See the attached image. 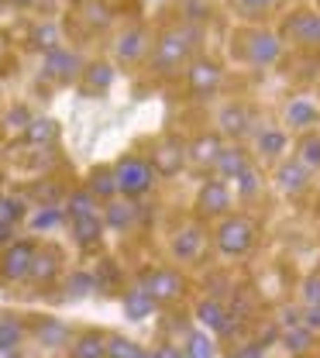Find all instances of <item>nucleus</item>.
Instances as JSON below:
<instances>
[{"label":"nucleus","mask_w":320,"mask_h":358,"mask_svg":"<svg viewBox=\"0 0 320 358\" xmlns=\"http://www.w3.org/2000/svg\"><path fill=\"white\" fill-rule=\"evenodd\" d=\"M193 31H183V28H176V31H166L159 45H155V59H152V66H155V73H162V76H173L176 69H183L186 55H189V48H193Z\"/></svg>","instance_id":"nucleus-1"},{"label":"nucleus","mask_w":320,"mask_h":358,"mask_svg":"<svg viewBox=\"0 0 320 358\" xmlns=\"http://www.w3.org/2000/svg\"><path fill=\"white\" fill-rule=\"evenodd\" d=\"M255 241V224L245 217H231L217 227V245L224 255H245Z\"/></svg>","instance_id":"nucleus-2"},{"label":"nucleus","mask_w":320,"mask_h":358,"mask_svg":"<svg viewBox=\"0 0 320 358\" xmlns=\"http://www.w3.org/2000/svg\"><path fill=\"white\" fill-rule=\"evenodd\" d=\"M114 182H117L121 193L141 196V193L152 186V166H145L141 159H124V162L114 169Z\"/></svg>","instance_id":"nucleus-3"},{"label":"nucleus","mask_w":320,"mask_h":358,"mask_svg":"<svg viewBox=\"0 0 320 358\" xmlns=\"http://www.w3.org/2000/svg\"><path fill=\"white\" fill-rule=\"evenodd\" d=\"M141 289H145L155 303H169V300H176V296L183 293V279H180V272H173V268H155V272L145 275Z\"/></svg>","instance_id":"nucleus-4"},{"label":"nucleus","mask_w":320,"mask_h":358,"mask_svg":"<svg viewBox=\"0 0 320 358\" xmlns=\"http://www.w3.org/2000/svg\"><path fill=\"white\" fill-rule=\"evenodd\" d=\"M286 35L300 45H320V14L300 10L286 21Z\"/></svg>","instance_id":"nucleus-5"},{"label":"nucleus","mask_w":320,"mask_h":358,"mask_svg":"<svg viewBox=\"0 0 320 358\" xmlns=\"http://www.w3.org/2000/svg\"><path fill=\"white\" fill-rule=\"evenodd\" d=\"M279 55H282V45H279V38L269 35V31H255V35L248 38V62H252V66H272Z\"/></svg>","instance_id":"nucleus-6"},{"label":"nucleus","mask_w":320,"mask_h":358,"mask_svg":"<svg viewBox=\"0 0 320 358\" xmlns=\"http://www.w3.org/2000/svg\"><path fill=\"white\" fill-rule=\"evenodd\" d=\"M217 87H221V69H217V62L200 59V62L189 66V90H193L196 96H210Z\"/></svg>","instance_id":"nucleus-7"},{"label":"nucleus","mask_w":320,"mask_h":358,"mask_svg":"<svg viewBox=\"0 0 320 358\" xmlns=\"http://www.w3.org/2000/svg\"><path fill=\"white\" fill-rule=\"evenodd\" d=\"M31 259H35V248L28 245V241H17V245H10L7 248V255H3V275L7 279H28V268H31Z\"/></svg>","instance_id":"nucleus-8"},{"label":"nucleus","mask_w":320,"mask_h":358,"mask_svg":"<svg viewBox=\"0 0 320 358\" xmlns=\"http://www.w3.org/2000/svg\"><path fill=\"white\" fill-rule=\"evenodd\" d=\"M231 207V193L221 179H210L203 189H200V210L203 214H224Z\"/></svg>","instance_id":"nucleus-9"},{"label":"nucleus","mask_w":320,"mask_h":358,"mask_svg":"<svg viewBox=\"0 0 320 358\" xmlns=\"http://www.w3.org/2000/svg\"><path fill=\"white\" fill-rule=\"evenodd\" d=\"M80 69V59L73 55V52H66V48H48L45 55V73H52V76H59V80H73V73Z\"/></svg>","instance_id":"nucleus-10"},{"label":"nucleus","mask_w":320,"mask_h":358,"mask_svg":"<svg viewBox=\"0 0 320 358\" xmlns=\"http://www.w3.org/2000/svg\"><path fill=\"white\" fill-rule=\"evenodd\" d=\"M214 166H217V173L224 179H238L248 169V155H245L241 148H221L217 159H214Z\"/></svg>","instance_id":"nucleus-11"},{"label":"nucleus","mask_w":320,"mask_h":358,"mask_svg":"<svg viewBox=\"0 0 320 358\" xmlns=\"http://www.w3.org/2000/svg\"><path fill=\"white\" fill-rule=\"evenodd\" d=\"M196 317H200L210 331H221V334H224V331H231V317L224 313V307H221L217 300H203V303L196 307Z\"/></svg>","instance_id":"nucleus-12"},{"label":"nucleus","mask_w":320,"mask_h":358,"mask_svg":"<svg viewBox=\"0 0 320 358\" xmlns=\"http://www.w3.org/2000/svg\"><path fill=\"white\" fill-rule=\"evenodd\" d=\"M145 31L141 28H131V31H124L121 38H117V59L121 62H135L141 59V52H145Z\"/></svg>","instance_id":"nucleus-13"},{"label":"nucleus","mask_w":320,"mask_h":358,"mask_svg":"<svg viewBox=\"0 0 320 358\" xmlns=\"http://www.w3.org/2000/svg\"><path fill=\"white\" fill-rule=\"evenodd\" d=\"M317 107L310 103V100H293L289 107H286V121L293 124V128H314L317 124Z\"/></svg>","instance_id":"nucleus-14"},{"label":"nucleus","mask_w":320,"mask_h":358,"mask_svg":"<svg viewBox=\"0 0 320 358\" xmlns=\"http://www.w3.org/2000/svg\"><path fill=\"white\" fill-rule=\"evenodd\" d=\"M183 159H186L183 148L169 141V145H162V148L155 152V173H162V176H173V173L183 166Z\"/></svg>","instance_id":"nucleus-15"},{"label":"nucleus","mask_w":320,"mask_h":358,"mask_svg":"<svg viewBox=\"0 0 320 358\" xmlns=\"http://www.w3.org/2000/svg\"><path fill=\"white\" fill-rule=\"evenodd\" d=\"M55 272H59V255H55V252H42V255L35 252L28 275H31L35 282H52V279H55Z\"/></svg>","instance_id":"nucleus-16"},{"label":"nucleus","mask_w":320,"mask_h":358,"mask_svg":"<svg viewBox=\"0 0 320 358\" xmlns=\"http://www.w3.org/2000/svg\"><path fill=\"white\" fill-rule=\"evenodd\" d=\"M152 310H155V300H152V296H148L141 286H138V289H131V293L124 296V313H128L131 320H145Z\"/></svg>","instance_id":"nucleus-17"},{"label":"nucleus","mask_w":320,"mask_h":358,"mask_svg":"<svg viewBox=\"0 0 320 358\" xmlns=\"http://www.w3.org/2000/svg\"><path fill=\"white\" fill-rule=\"evenodd\" d=\"M200 248H203V234H200L196 227H186L183 234L176 238V245H173V252H176L183 262L196 259V255H200Z\"/></svg>","instance_id":"nucleus-18"},{"label":"nucleus","mask_w":320,"mask_h":358,"mask_svg":"<svg viewBox=\"0 0 320 358\" xmlns=\"http://www.w3.org/2000/svg\"><path fill=\"white\" fill-rule=\"evenodd\" d=\"M279 186H282L286 193H300V189L307 186V169H303L300 162H286V166L279 169Z\"/></svg>","instance_id":"nucleus-19"},{"label":"nucleus","mask_w":320,"mask_h":358,"mask_svg":"<svg viewBox=\"0 0 320 358\" xmlns=\"http://www.w3.org/2000/svg\"><path fill=\"white\" fill-rule=\"evenodd\" d=\"M221 128H224L228 134L248 131V110H245V107H238V103L224 107V110H221Z\"/></svg>","instance_id":"nucleus-20"},{"label":"nucleus","mask_w":320,"mask_h":358,"mask_svg":"<svg viewBox=\"0 0 320 358\" xmlns=\"http://www.w3.org/2000/svg\"><path fill=\"white\" fill-rule=\"evenodd\" d=\"M66 338H69L66 324H59V320H42V324H38V341H42V345H48V348L66 345Z\"/></svg>","instance_id":"nucleus-21"},{"label":"nucleus","mask_w":320,"mask_h":358,"mask_svg":"<svg viewBox=\"0 0 320 358\" xmlns=\"http://www.w3.org/2000/svg\"><path fill=\"white\" fill-rule=\"evenodd\" d=\"M100 231H103V224L96 221V214H93V217H80V221H73V234H76V241H80V245H93V241H100Z\"/></svg>","instance_id":"nucleus-22"},{"label":"nucleus","mask_w":320,"mask_h":358,"mask_svg":"<svg viewBox=\"0 0 320 358\" xmlns=\"http://www.w3.org/2000/svg\"><path fill=\"white\" fill-rule=\"evenodd\" d=\"M69 214H73V221H80V217H93V214H96V203H93L90 189H76V193L69 196Z\"/></svg>","instance_id":"nucleus-23"},{"label":"nucleus","mask_w":320,"mask_h":358,"mask_svg":"<svg viewBox=\"0 0 320 358\" xmlns=\"http://www.w3.org/2000/svg\"><path fill=\"white\" fill-rule=\"evenodd\" d=\"M217 152H221V141H217L214 134H203V138L193 145V162H200V166H210V162L217 159Z\"/></svg>","instance_id":"nucleus-24"},{"label":"nucleus","mask_w":320,"mask_h":358,"mask_svg":"<svg viewBox=\"0 0 320 358\" xmlns=\"http://www.w3.org/2000/svg\"><path fill=\"white\" fill-rule=\"evenodd\" d=\"M73 358H103V338L100 334H83L73 345Z\"/></svg>","instance_id":"nucleus-25"},{"label":"nucleus","mask_w":320,"mask_h":358,"mask_svg":"<svg viewBox=\"0 0 320 358\" xmlns=\"http://www.w3.org/2000/svg\"><path fill=\"white\" fill-rule=\"evenodd\" d=\"M141 348L128 338H107L103 341V358H135Z\"/></svg>","instance_id":"nucleus-26"},{"label":"nucleus","mask_w":320,"mask_h":358,"mask_svg":"<svg viewBox=\"0 0 320 358\" xmlns=\"http://www.w3.org/2000/svg\"><path fill=\"white\" fill-rule=\"evenodd\" d=\"M259 148H262V155H282L286 152V134L279 128H266L259 134Z\"/></svg>","instance_id":"nucleus-27"},{"label":"nucleus","mask_w":320,"mask_h":358,"mask_svg":"<svg viewBox=\"0 0 320 358\" xmlns=\"http://www.w3.org/2000/svg\"><path fill=\"white\" fill-rule=\"evenodd\" d=\"M131 221H135V207H131V203H110V207H107V224H110V227L124 231Z\"/></svg>","instance_id":"nucleus-28"},{"label":"nucleus","mask_w":320,"mask_h":358,"mask_svg":"<svg viewBox=\"0 0 320 358\" xmlns=\"http://www.w3.org/2000/svg\"><path fill=\"white\" fill-rule=\"evenodd\" d=\"M55 134H59V128H55V121H31V124H28V141H31V145H45V141H52V138H55Z\"/></svg>","instance_id":"nucleus-29"},{"label":"nucleus","mask_w":320,"mask_h":358,"mask_svg":"<svg viewBox=\"0 0 320 358\" xmlns=\"http://www.w3.org/2000/svg\"><path fill=\"white\" fill-rule=\"evenodd\" d=\"M90 193H93V196H114V193H117L114 173H107V169H96V173H93V182H90Z\"/></svg>","instance_id":"nucleus-30"},{"label":"nucleus","mask_w":320,"mask_h":358,"mask_svg":"<svg viewBox=\"0 0 320 358\" xmlns=\"http://www.w3.org/2000/svg\"><path fill=\"white\" fill-rule=\"evenodd\" d=\"M110 80H114V69H110L107 62H96V66L87 69V83H90V90H107Z\"/></svg>","instance_id":"nucleus-31"},{"label":"nucleus","mask_w":320,"mask_h":358,"mask_svg":"<svg viewBox=\"0 0 320 358\" xmlns=\"http://www.w3.org/2000/svg\"><path fill=\"white\" fill-rule=\"evenodd\" d=\"M282 345H286L289 352H307V348H310V331H307V327H289V331L282 334Z\"/></svg>","instance_id":"nucleus-32"},{"label":"nucleus","mask_w":320,"mask_h":358,"mask_svg":"<svg viewBox=\"0 0 320 358\" xmlns=\"http://www.w3.org/2000/svg\"><path fill=\"white\" fill-rule=\"evenodd\" d=\"M300 166H310V169L320 166V138H303L300 141Z\"/></svg>","instance_id":"nucleus-33"},{"label":"nucleus","mask_w":320,"mask_h":358,"mask_svg":"<svg viewBox=\"0 0 320 358\" xmlns=\"http://www.w3.org/2000/svg\"><path fill=\"white\" fill-rule=\"evenodd\" d=\"M186 358H214V348H210L207 334H189V345H186Z\"/></svg>","instance_id":"nucleus-34"},{"label":"nucleus","mask_w":320,"mask_h":358,"mask_svg":"<svg viewBox=\"0 0 320 358\" xmlns=\"http://www.w3.org/2000/svg\"><path fill=\"white\" fill-rule=\"evenodd\" d=\"M59 221H62V210L48 203V207H42V210L31 217V227H35V231H45V227H55Z\"/></svg>","instance_id":"nucleus-35"},{"label":"nucleus","mask_w":320,"mask_h":358,"mask_svg":"<svg viewBox=\"0 0 320 358\" xmlns=\"http://www.w3.org/2000/svg\"><path fill=\"white\" fill-rule=\"evenodd\" d=\"M21 334H24V327H21V324H14V320H0V345L17 348Z\"/></svg>","instance_id":"nucleus-36"},{"label":"nucleus","mask_w":320,"mask_h":358,"mask_svg":"<svg viewBox=\"0 0 320 358\" xmlns=\"http://www.w3.org/2000/svg\"><path fill=\"white\" fill-rule=\"evenodd\" d=\"M21 214H24V207H21L17 200H0V224H3V227H10Z\"/></svg>","instance_id":"nucleus-37"},{"label":"nucleus","mask_w":320,"mask_h":358,"mask_svg":"<svg viewBox=\"0 0 320 358\" xmlns=\"http://www.w3.org/2000/svg\"><path fill=\"white\" fill-rule=\"evenodd\" d=\"M255 189H259V173H255V169H245V173L238 176V193H241V196H252Z\"/></svg>","instance_id":"nucleus-38"},{"label":"nucleus","mask_w":320,"mask_h":358,"mask_svg":"<svg viewBox=\"0 0 320 358\" xmlns=\"http://www.w3.org/2000/svg\"><path fill=\"white\" fill-rule=\"evenodd\" d=\"M234 3H238V7H241L248 17H259L262 10H269V7H272L275 0H234Z\"/></svg>","instance_id":"nucleus-39"},{"label":"nucleus","mask_w":320,"mask_h":358,"mask_svg":"<svg viewBox=\"0 0 320 358\" xmlns=\"http://www.w3.org/2000/svg\"><path fill=\"white\" fill-rule=\"evenodd\" d=\"M35 42L42 45V48H55V42H59V31H55L52 24H42V28H35Z\"/></svg>","instance_id":"nucleus-40"},{"label":"nucleus","mask_w":320,"mask_h":358,"mask_svg":"<svg viewBox=\"0 0 320 358\" xmlns=\"http://www.w3.org/2000/svg\"><path fill=\"white\" fill-rule=\"evenodd\" d=\"M303 296H307V307H320V275L307 279V286H303Z\"/></svg>","instance_id":"nucleus-41"},{"label":"nucleus","mask_w":320,"mask_h":358,"mask_svg":"<svg viewBox=\"0 0 320 358\" xmlns=\"http://www.w3.org/2000/svg\"><path fill=\"white\" fill-rule=\"evenodd\" d=\"M69 289H73V293H90V289H93V275H87V272H76V275L69 279Z\"/></svg>","instance_id":"nucleus-42"},{"label":"nucleus","mask_w":320,"mask_h":358,"mask_svg":"<svg viewBox=\"0 0 320 358\" xmlns=\"http://www.w3.org/2000/svg\"><path fill=\"white\" fill-rule=\"evenodd\" d=\"M300 320H307V331H320V307H307Z\"/></svg>","instance_id":"nucleus-43"},{"label":"nucleus","mask_w":320,"mask_h":358,"mask_svg":"<svg viewBox=\"0 0 320 358\" xmlns=\"http://www.w3.org/2000/svg\"><path fill=\"white\" fill-rule=\"evenodd\" d=\"M10 124H17V128H28L31 121H28V110L24 107H17V110H10V117H7Z\"/></svg>","instance_id":"nucleus-44"},{"label":"nucleus","mask_w":320,"mask_h":358,"mask_svg":"<svg viewBox=\"0 0 320 358\" xmlns=\"http://www.w3.org/2000/svg\"><path fill=\"white\" fill-rule=\"evenodd\" d=\"M282 324L286 327H300V310H286L282 313Z\"/></svg>","instance_id":"nucleus-45"},{"label":"nucleus","mask_w":320,"mask_h":358,"mask_svg":"<svg viewBox=\"0 0 320 358\" xmlns=\"http://www.w3.org/2000/svg\"><path fill=\"white\" fill-rule=\"evenodd\" d=\"M259 352H262V345H252V348H245L241 355H234V358H259Z\"/></svg>","instance_id":"nucleus-46"},{"label":"nucleus","mask_w":320,"mask_h":358,"mask_svg":"<svg viewBox=\"0 0 320 358\" xmlns=\"http://www.w3.org/2000/svg\"><path fill=\"white\" fill-rule=\"evenodd\" d=\"M0 358H17V348H7V345H0Z\"/></svg>","instance_id":"nucleus-47"},{"label":"nucleus","mask_w":320,"mask_h":358,"mask_svg":"<svg viewBox=\"0 0 320 358\" xmlns=\"http://www.w3.org/2000/svg\"><path fill=\"white\" fill-rule=\"evenodd\" d=\"M7 241H10V227H3V224H0V245H7Z\"/></svg>","instance_id":"nucleus-48"},{"label":"nucleus","mask_w":320,"mask_h":358,"mask_svg":"<svg viewBox=\"0 0 320 358\" xmlns=\"http://www.w3.org/2000/svg\"><path fill=\"white\" fill-rule=\"evenodd\" d=\"M135 358H155V352H138Z\"/></svg>","instance_id":"nucleus-49"},{"label":"nucleus","mask_w":320,"mask_h":358,"mask_svg":"<svg viewBox=\"0 0 320 358\" xmlns=\"http://www.w3.org/2000/svg\"><path fill=\"white\" fill-rule=\"evenodd\" d=\"M10 3H17V7H28V3H31V0H10Z\"/></svg>","instance_id":"nucleus-50"}]
</instances>
